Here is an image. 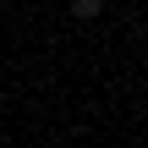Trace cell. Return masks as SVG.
<instances>
[{"instance_id":"obj_1","label":"cell","mask_w":148,"mask_h":148,"mask_svg":"<svg viewBox=\"0 0 148 148\" xmlns=\"http://www.w3.org/2000/svg\"><path fill=\"white\" fill-rule=\"evenodd\" d=\"M71 16L77 22H99L104 16V0H71Z\"/></svg>"}]
</instances>
